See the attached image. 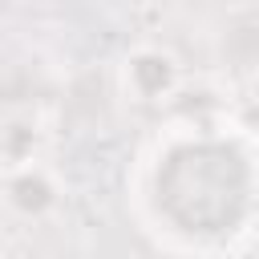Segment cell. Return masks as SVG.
Listing matches in <instances>:
<instances>
[{
	"label": "cell",
	"mask_w": 259,
	"mask_h": 259,
	"mask_svg": "<svg viewBox=\"0 0 259 259\" xmlns=\"http://www.w3.org/2000/svg\"><path fill=\"white\" fill-rule=\"evenodd\" d=\"M182 81V65L174 61L170 49L162 45H138L125 53L121 61V89L130 101L138 105H154V101H170L174 89Z\"/></svg>",
	"instance_id": "1"
},
{
	"label": "cell",
	"mask_w": 259,
	"mask_h": 259,
	"mask_svg": "<svg viewBox=\"0 0 259 259\" xmlns=\"http://www.w3.org/2000/svg\"><path fill=\"white\" fill-rule=\"evenodd\" d=\"M61 206V178L40 162L4 166V210L20 223H40Z\"/></svg>",
	"instance_id": "2"
},
{
	"label": "cell",
	"mask_w": 259,
	"mask_h": 259,
	"mask_svg": "<svg viewBox=\"0 0 259 259\" xmlns=\"http://www.w3.org/2000/svg\"><path fill=\"white\" fill-rule=\"evenodd\" d=\"M36 138H40V130H36V121H32V113H8V121H4V134H0V150H4V166H20V162H32L36 158Z\"/></svg>",
	"instance_id": "3"
}]
</instances>
